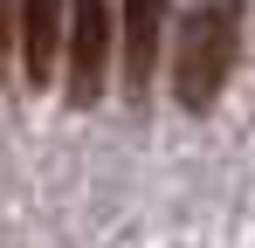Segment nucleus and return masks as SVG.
<instances>
[{
  "mask_svg": "<svg viewBox=\"0 0 255 248\" xmlns=\"http://www.w3.org/2000/svg\"><path fill=\"white\" fill-rule=\"evenodd\" d=\"M62 55H69V104L90 111L104 97V76H111V0H69Z\"/></svg>",
  "mask_w": 255,
  "mask_h": 248,
  "instance_id": "obj_2",
  "label": "nucleus"
},
{
  "mask_svg": "<svg viewBox=\"0 0 255 248\" xmlns=\"http://www.w3.org/2000/svg\"><path fill=\"white\" fill-rule=\"evenodd\" d=\"M14 28H21V0H0V76L14 62Z\"/></svg>",
  "mask_w": 255,
  "mask_h": 248,
  "instance_id": "obj_5",
  "label": "nucleus"
},
{
  "mask_svg": "<svg viewBox=\"0 0 255 248\" xmlns=\"http://www.w3.org/2000/svg\"><path fill=\"white\" fill-rule=\"evenodd\" d=\"M62 35H69V0H21V62H28L35 90L55 76Z\"/></svg>",
  "mask_w": 255,
  "mask_h": 248,
  "instance_id": "obj_3",
  "label": "nucleus"
},
{
  "mask_svg": "<svg viewBox=\"0 0 255 248\" xmlns=\"http://www.w3.org/2000/svg\"><path fill=\"white\" fill-rule=\"evenodd\" d=\"M242 55V0H186L172 41V97L179 111H214Z\"/></svg>",
  "mask_w": 255,
  "mask_h": 248,
  "instance_id": "obj_1",
  "label": "nucleus"
},
{
  "mask_svg": "<svg viewBox=\"0 0 255 248\" xmlns=\"http://www.w3.org/2000/svg\"><path fill=\"white\" fill-rule=\"evenodd\" d=\"M159 28H166V0H125V90L131 97H145V83H152Z\"/></svg>",
  "mask_w": 255,
  "mask_h": 248,
  "instance_id": "obj_4",
  "label": "nucleus"
}]
</instances>
